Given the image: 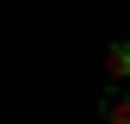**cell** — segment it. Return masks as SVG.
Listing matches in <instances>:
<instances>
[{
	"label": "cell",
	"instance_id": "obj_1",
	"mask_svg": "<svg viewBox=\"0 0 130 124\" xmlns=\"http://www.w3.org/2000/svg\"><path fill=\"white\" fill-rule=\"evenodd\" d=\"M105 81L111 87H130V37H111L105 43Z\"/></svg>",
	"mask_w": 130,
	"mask_h": 124
},
{
	"label": "cell",
	"instance_id": "obj_2",
	"mask_svg": "<svg viewBox=\"0 0 130 124\" xmlns=\"http://www.w3.org/2000/svg\"><path fill=\"white\" fill-rule=\"evenodd\" d=\"M99 112H105V124H130V87H105Z\"/></svg>",
	"mask_w": 130,
	"mask_h": 124
}]
</instances>
